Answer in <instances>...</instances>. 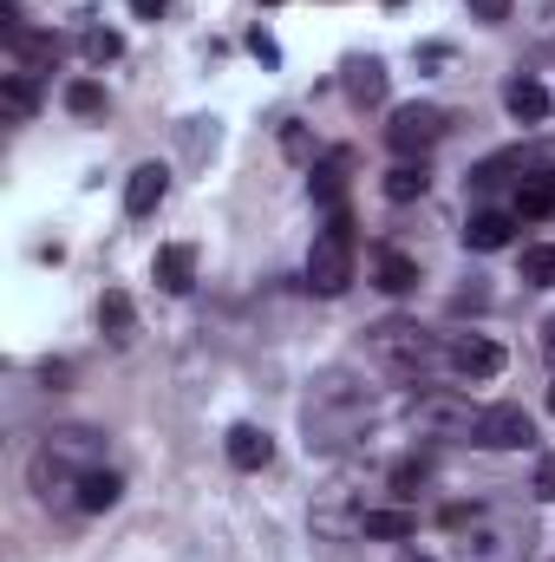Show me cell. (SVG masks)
Here are the masks:
<instances>
[{"mask_svg":"<svg viewBox=\"0 0 555 562\" xmlns=\"http://www.w3.org/2000/svg\"><path fill=\"white\" fill-rule=\"evenodd\" d=\"M444 125H451V119H444L438 105H399L393 125H386V144H393L399 157H418V150H431V144L444 138Z\"/></svg>","mask_w":555,"mask_h":562,"instance_id":"obj_9","label":"cell"},{"mask_svg":"<svg viewBox=\"0 0 555 562\" xmlns=\"http://www.w3.org/2000/svg\"><path fill=\"white\" fill-rule=\"evenodd\" d=\"M543 353H550V360H555V321H550V327H543Z\"/></svg>","mask_w":555,"mask_h":562,"instance_id":"obj_32","label":"cell"},{"mask_svg":"<svg viewBox=\"0 0 555 562\" xmlns=\"http://www.w3.org/2000/svg\"><path fill=\"white\" fill-rule=\"evenodd\" d=\"M550 413H555V386H550Z\"/></svg>","mask_w":555,"mask_h":562,"instance_id":"obj_34","label":"cell"},{"mask_svg":"<svg viewBox=\"0 0 555 562\" xmlns=\"http://www.w3.org/2000/svg\"><path fill=\"white\" fill-rule=\"evenodd\" d=\"M510 236H517V216H503V210H484V216H471V229H464V249L490 256V249H510Z\"/></svg>","mask_w":555,"mask_h":562,"instance_id":"obj_16","label":"cell"},{"mask_svg":"<svg viewBox=\"0 0 555 562\" xmlns=\"http://www.w3.org/2000/svg\"><path fill=\"white\" fill-rule=\"evenodd\" d=\"M347 99L366 112V105H380L386 99V66L380 59H347Z\"/></svg>","mask_w":555,"mask_h":562,"instance_id":"obj_18","label":"cell"},{"mask_svg":"<svg viewBox=\"0 0 555 562\" xmlns=\"http://www.w3.org/2000/svg\"><path fill=\"white\" fill-rule=\"evenodd\" d=\"M444 367H451L457 380H497V373H503V347L484 340V334H457V340L444 347Z\"/></svg>","mask_w":555,"mask_h":562,"instance_id":"obj_10","label":"cell"},{"mask_svg":"<svg viewBox=\"0 0 555 562\" xmlns=\"http://www.w3.org/2000/svg\"><path fill=\"white\" fill-rule=\"evenodd\" d=\"M366 353H373V367L393 373L399 386H424V380L444 367V347H438L418 321H380V327H366Z\"/></svg>","mask_w":555,"mask_h":562,"instance_id":"obj_3","label":"cell"},{"mask_svg":"<svg viewBox=\"0 0 555 562\" xmlns=\"http://www.w3.org/2000/svg\"><path fill=\"white\" fill-rule=\"evenodd\" d=\"M347 281H353V216L333 210L327 229H320L314 249H307V288L333 301V294H347Z\"/></svg>","mask_w":555,"mask_h":562,"instance_id":"obj_5","label":"cell"},{"mask_svg":"<svg viewBox=\"0 0 555 562\" xmlns=\"http://www.w3.org/2000/svg\"><path fill=\"white\" fill-rule=\"evenodd\" d=\"M118 53H125V40H118L112 26H86V59H92V66H112Z\"/></svg>","mask_w":555,"mask_h":562,"instance_id":"obj_26","label":"cell"},{"mask_svg":"<svg viewBox=\"0 0 555 562\" xmlns=\"http://www.w3.org/2000/svg\"><path fill=\"white\" fill-rule=\"evenodd\" d=\"M536 530L510 510H477L471 530H457V562H530Z\"/></svg>","mask_w":555,"mask_h":562,"instance_id":"obj_4","label":"cell"},{"mask_svg":"<svg viewBox=\"0 0 555 562\" xmlns=\"http://www.w3.org/2000/svg\"><path fill=\"white\" fill-rule=\"evenodd\" d=\"M399 562H431V557H412V550H406V557H399Z\"/></svg>","mask_w":555,"mask_h":562,"instance_id":"obj_33","label":"cell"},{"mask_svg":"<svg viewBox=\"0 0 555 562\" xmlns=\"http://www.w3.org/2000/svg\"><path fill=\"white\" fill-rule=\"evenodd\" d=\"M118 497H125V477H118V471H105V464L79 484V510H112Z\"/></svg>","mask_w":555,"mask_h":562,"instance_id":"obj_20","label":"cell"},{"mask_svg":"<svg viewBox=\"0 0 555 562\" xmlns=\"http://www.w3.org/2000/svg\"><path fill=\"white\" fill-rule=\"evenodd\" d=\"M360 537H366V543H406V537H418V517L406 504H393V510H360Z\"/></svg>","mask_w":555,"mask_h":562,"instance_id":"obj_14","label":"cell"},{"mask_svg":"<svg viewBox=\"0 0 555 562\" xmlns=\"http://www.w3.org/2000/svg\"><path fill=\"white\" fill-rule=\"evenodd\" d=\"M163 196H170V170H163V164H138L132 183H125V210H132V216H150Z\"/></svg>","mask_w":555,"mask_h":562,"instance_id":"obj_13","label":"cell"},{"mask_svg":"<svg viewBox=\"0 0 555 562\" xmlns=\"http://www.w3.org/2000/svg\"><path fill=\"white\" fill-rule=\"evenodd\" d=\"M347 177H353V150H327V157L314 164V203L340 210V196H347Z\"/></svg>","mask_w":555,"mask_h":562,"instance_id":"obj_15","label":"cell"},{"mask_svg":"<svg viewBox=\"0 0 555 562\" xmlns=\"http://www.w3.org/2000/svg\"><path fill=\"white\" fill-rule=\"evenodd\" d=\"M424 190H431V170H424V164H412V157L386 170V196H393V203H412V196H424Z\"/></svg>","mask_w":555,"mask_h":562,"instance_id":"obj_21","label":"cell"},{"mask_svg":"<svg viewBox=\"0 0 555 562\" xmlns=\"http://www.w3.org/2000/svg\"><path fill=\"white\" fill-rule=\"evenodd\" d=\"M33 105H39V99H33V86L13 72V79H7V112H13V119H33Z\"/></svg>","mask_w":555,"mask_h":562,"instance_id":"obj_28","label":"cell"},{"mask_svg":"<svg viewBox=\"0 0 555 562\" xmlns=\"http://www.w3.org/2000/svg\"><path fill=\"white\" fill-rule=\"evenodd\" d=\"M523 281L530 288H555V243H530L523 249Z\"/></svg>","mask_w":555,"mask_h":562,"instance_id":"obj_24","label":"cell"},{"mask_svg":"<svg viewBox=\"0 0 555 562\" xmlns=\"http://www.w3.org/2000/svg\"><path fill=\"white\" fill-rule=\"evenodd\" d=\"M66 112H79V119H105V92H99L92 79H72V86H66Z\"/></svg>","mask_w":555,"mask_h":562,"instance_id":"obj_25","label":"cell"},{"mask_svg":"<svg viewBox=\"0 0 555 562\" xmlns=\"http://www.w3.org/2000/svg\"><path fill=\"white\" fill-rule=\"evenodd\" d=\"M517 216H555V177L517 183Z\"/></svg>","mask_w":555,"mask_h":562,"instance_id":"obj_23","label":"cell"},{"mask_svg":"<svg viewBox=\"0 0 555 562\" xmlns=\"http://www.w3.org/2000/svg\"><path fill=\"white\" fill-rule=\"evenodd\" d=\"M503 105H510L517 125H536V119H550L555 112V99L536 86V79H510V86H503Z\"/></svg>","mask_w":555,"mask_h":562,"instance_id":"obj_17","label":"cell"},{"mask_svg":"<svg viewBox=\"0 0 555 562\" xmlns=\"http://www.w3.org/2000/svg\"><path fill=\"white\" fill-rule=\"evenodd\" d=\"M99 327H105L112 340H132V294H118V288H112V294L99 301Z\"/></svg>","mask_w":555,"mask_h":562,"instance_id":"obj_22","label":"cell"},{"mask_svg":"<svg viewBox=\"0 0 555 562\" xmlns=\"http://www.w3.org/2000/svg\"><path fill=\"white\" fill-rule=\"evenodd\" d=\"M163 7H170V0H132V13H144V20H157Z\"/></svg>","mask_w":555,"mask_h":562,"instance_id":"obj_31","label":"cell"},{"mask_svg":"<svg viewBox=\"0 0 555 562\" xmlns=\"http://www.w3.org/2000/svg\"><path fill=\"white\" fill-rule=\"evenodd\" d=\"M412 419L431 431V438H471L477 431V406L464 400V393H451V386H431V393H418Z\"/></svg>","mask_w":555,"mask_h":562,"instance_id":"obj_7","label":"cell"},{"mask_svg":"<svg viewBox=\"0 0 555 562\" xmlns=\"http://www.w3.org/2000/svg\"><path fill=\"white\" fill-rule=\"evenodd\" d=\"M536 177H555V144H517V150H497L477 164L471 183H536Z\"/></svg>","mask_w":555,"mask_h":562,"instance_id":"obj_6","label":"cell"},{"mask_svg":"<svg viewBox=\"0 0 555 562\" xmlns=\"http://www.w3.org/2000/svg\"><path fill=\"white\" fill-rule=\"evenodd\" d=\"M464 7H471V20L497 26V20H510V7H517V0H464Z\"/></svg>","mask_w":555,"mask_h":562,"instance_id":"obj_29","label":"cell"},{"mask_svg":"<svg viewBox=\"0 0 555 562\" xmlns=\"http://www.w3.org/2000/svg\"><path fill=\"white\" fill-rule=\"evenodd\" d=\"M262 7H281V0H262Z\"/></svg>","mask_w":555,"mask_h":562,"instance_id":"obj_35","label":"cell"},{"mask_svg":"<svg viewBox=\"0 0 555 562\" xmlns=\"http://www.w3.org/2000/svg\"><path fill=\"white\" fill-rule=\"evenodd\" d=\"M424 477H431V464H424V458H399V464H393V491H399V497H418V491H424Z\"/></svg>","mask_w":555,"mask_h":562,"instance_id":"obj_27","label":"cell"},{"mask_svg":"<svg viewBox=\"0 0 555 562\" xmlns=\"http://www.w3.org/2000/svg\"><path fill=\"white\" fill-rule=\"evenodd\" d=\"M105 464V431L99 425H53L26 464L39 504H79V484Z\"/></svg>","mask_w":555,"mask_h":562,"instance_id":"obj_1","label":"cell"},{"mask_svg":"<svg viewBox=\"0 0 555 562\" xmlns=\"http://www.w3.org/2000/svg\"><path fill=\"white\" fill-rule=\"evenodd\" d=\"M530 438H536V419L523 406H484L477 431H471V445H484V451H523Z\"/></svg>","mask_w":555,"mask_h":562,"instance_id":"obj_8","label":"cell"},{"mask_svg":"<svg viewBox=\"0 0 555 562\" xmlns=\"http://www.w3.org/2000/svg\"><path fill=\"white\" fill-rule=\"evenodd\" d=\"M223 451H229V464H236V471H262V464L275 458V438H269L262 425H229Z\"/></svg>","mask_w":555,"mask_h":562,"instance_id":"obj_11","label":"cell"},{"mask_svg":"<svg viewBox=\"0 0 555 562\" xmlns=\"http://www.w3.org/2000/svg\"><path fill=\"white\" fill-rule=\"evenodd\" d=\"M530 491H536L543 504H555V451H543V458H536V484H530Z\"/></svg>","mask_w":555,"mask_h":562,"instance_id":"obj_30","label":"cell"},{"mask_svg":"<svg viewBox=\"0 0 555 562\" xmlns=\"http://www.w3.org/2000/svg\"><path fill=\"white\" fill-rule=\"evenodd\" d=\"M150 276H157V288H163V294H190V288H196V249H190V243H170V249H157Z\"/></svg>","mask_w":555,"mask_h":562,"instance_id":"obj_12","label":"cell"},{"mask_svg":"<svg viewBox=\"0 0 555 562\" xmlns=\"http://www.w3.org/2000/svg\"><path fill=\"white\" fill-rule=\"evenodd\" d=\"M373 281H380L386 294H412L418 288V262L412 256H399V249H380V256H373Z\"/></svg>","mask_w":555,"mask_h":562,"instance_id":"obj_19","label":"cell"},{"mask_svg":"<svg viewBox=\"0 0 555 562\" xmlns=\"http://www.w3.org/2000/svg\"><path fill=\"white\" fill-rule=\"evenodd\" d=\"M373 425V393H360L347 373H320L307 393V445L314 451H347Z\"/></svg>","mask_w":555,"mask_h":562,"instance_id":"obj_2","label":"cell"}]
</instances>
